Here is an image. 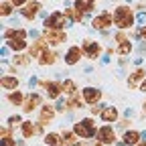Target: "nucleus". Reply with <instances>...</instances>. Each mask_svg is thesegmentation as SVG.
<instances>
[{"mask_svg": "<svg viewBox=\"0 0 146 146\" xmlns=\"http://www.w3.org/2000/svg\"><path fill=\"white\" fill-rule=\"evenodd\" d=\"M114 21H116V27L118 29H130L134 25V12H132V8L118 6L114 10Z\"/></svg>", "mask_w": 146, "mask_h": 146, "instance_id": "nucleus-1", "label": "nucleus"}, {"mask_svg": "<svg viewBox=\"0 0 146 146\" xmlns=\"http://www.w3.org/2000/svg\"><path fill=\"white\" fill-rule=\"evenodd\" d=\"M73 132H75L79 138H94L98 128H96V122L91 118H85V120H81V122H77L73 126Z\"/></svg>", "mask_w": 146, "mask_h": 146, "instance_id": "nucleus-2", "label": "nucleus"}, {"mask_svg": "<svg viewBox=\"0 0 146 146\" xmlns=\"http://www.w3.org/2000/svg\"><path fill=\"white\" fill-rule=\"evenodd\" d=\"M67 25V14L63 12H51L45 18V29H63Z\"/></svg>", "mask_w": 146, "mask_h": 146, "instance_id": "nucleus-3", "label": "nucleus"}, {"mask_svg": "<svg viewBox=\"0 0 146 146\" xmlns=\"http://www.w3.org/2000/svg\"><path fill=\"white\" fill-rule=\"evenodd\" d=\"M116 21H114V14L112 12H102V14H98L96 18H94V29H100V31H104V29H108V27H112Z\"/></svg>", "mask_w": 146, "mask_h": 146, "instance_id": "nucleus-4", "label": "nucleus"}, {"mask_svg": "<svg viewBox=\"0 0 146 146\" xmlns=\"http://www.w3.org/2000/svg\"><path fill=\"white\" fill-rule=\"evenodd\" d=\"M98 138H100L102 144H114V140H116V130H114L110 124H106V126H102L100 130H98Z\"/></svg>", "mask_w": 146, "mask_h": 146, "instance_id": "nucleus-5", "label": "nucleus"}, {"mask_svg": "<svg viewBox=\"0 0 146 146\" xmlns=\"http://www.w3.org/2000/svg\"><path fill=\"white\" fill-rule=\"evenodd\" d=\"M81 49H83V55L85 57H89V59H98L100 57V53H102V47H100V43H96V41H85L83 45H81Z\"/></svg>", "mask_w": 146, "mask_h": 146, "instance_id": "nucleus-6", "label": "nucleus"}, {"mask_svg": "<svg viewBox=\"0 0 146 146\" xmlns=\"http://www.w3.org/2000/svg\"><path fill=\"white\" fill-rule=\"evenodd\" d=\"M45 39H47V43H51V45H61L63 41H67V35H65L61 29H47Z\"/></svg>", "mask_w": 146, "mask_h": 146, "instance_id": "nucleus-7", "label": "nucleus"}, {"mask_svg": "<svg viewBox=\"0 0 146 146\" xmlns=\"http://www.w3.org/2000/svg\"><path fill=\"white\" fill-rule=\"evenodd\" d=\"M39 10H41V4L36 2V0H33V2H27L25 4V8H21V14L25 18H29V21H33V18L39 14Z\"/></svg>", "mask_w": 146, "mask_h": 146, "instance_id": "nucleus-8", "label": "nucleus"}, {"mask_svg": "<svg viewBox=\"0 0 146 146\" xmlns=\"http://www.w3.org/2000/svg\"><path fill=\"white\" fill-rule=\"evenodd\" d=\"M39 106H41V96L39 94H31V96H27V100L23 104V110L25 112H33V110H36Z\"/></svg>", "mask_w": 146, "mask_h": 146, "instance_id": "nucleus-9", "label": "nucleus"}, {"mask_svg": "<svg viewBox=\"0 0 146 146\" xmlns=\"http://www.w3.org/2000/svg\"><path fill=\"white\" fill-rule=\"evenodd\" d=\"M83 100H85L87 104H98V102L102 100V91L96 89V87H85V89H83Z\"/></svg>", "mask_w": 146, "mask_h": 146, "instance_id": "nucleus-10", "label": "nucleus"}, {"mask_svg": "<svg viewBox=\"0 0 146 146\" xmlns=\"http://www.w3.org/2000/svg\"><path fill=\"white\" fill-rule=\"evenodd\" d=\"M43 85H45V89H47L49 100H57V98L61 96V91H63L61 83H57V81H49V83H43Z\"/></svg>", "mask_w": 146, "mask_h": 146, "instance_id": "nucleus-11", "label": "nucleus"}, {"mask_svg": "<svg viewBox=\"0 0 146 146\" xmlns=\"http://www.w3.org/2000/svg\"><path fill=\"white\" fill-rule=\"evenodd\" d=\"M81 53H83L81 47H71V49L67 51V55H65V63H67V65H75V63L81 59Z\"/></svg>", "mask_w": 146, "mask_h": 146, "instance_id": "nucleus-12", "label": "nucleus"}, {"mask_svg": "<svg viewBox=\"0 0 146 146\" xmlns=\"http://www.w3.org/2000/svg\"><path fill=\"white\" fill-rule=\"evenodd\" d=\"M47 49H49V47H47V39H39V41H36V43L29 49V55H31V57H41Z\"/></svg>", "mask_w": 146, "mask_h": 146, "instance_id": "nucleus-13", "label": "nucleus"}, {"mask_svg": "<svg viewBox=\"0 0 146 146\" xmlns=\"http://www.w3.org/2000/svg\"><path fill=\"white\" fill-rule=\"evenodd\" d=\"M116 120H118V110H116L114 106H108V108L102 110V122L112 124V122H116Z\"/></svg>", "mask_w": 146, "mask_h": 146, "instance_id": "nucleus-14", "label": "nucleus"}, {"mask_svg": "<svg viewBox=\"0 0 146 146\" xmlns=\"http://www.w3.org/2000/svg\"><path fill=\"white\" fill-rule=\"evenodd\" d=\"M53 118H55V110H53V106H43V110H41V118H39L41 126L49 124Z\"/></svg>", "mask_w": 146, "mask_h": 146, "instance_id": "nucleus-15", "label": "nucleus"}, {"mask_svg": "<svg viewBox=\"0 0 146 146\" xmlns=\"http://www.w3.org/2000/svg\"><path fill=\"white\" fill-rule=\"evenodd\" d=\"M140 142V132H136V130H128V132H124V144H128V146H136Z\"/></svg>", "mask_w": 146, "mask_h": 146, "instance_id": "nucleus-16", "label": "nucleus"}, {"mask_svg": "<svg viewBox=\"0 0 146 146\" xmlns=\"http://www.w3.org/2000/svg\"><path fill=\"white\" fill-rule=\"evenodd\" d=\"M45 142H47L49 146H63V144H65L63 136H59V134H55V132H49V134L45 136Z\"/></svg>", "mask_w": 146, "mask_h": 146, "instance_id": "nucleus-17", "label": "nucleus"}, {"mask_svg": "<svg viewBox=\"0 0 146 146\" xmlns=\"http://www.w3.org/2000/svg\"><path fill=\"white\" fill-rule=\"evenodd\" d=\"M55 61H57V53H53V51H49V49L39 57V63H41V65H53Z\"/></svg>", "mask_w": 146, "mask_h": 146, "instance_id": "nucleus-18", "label": "nucleus"}, {"mask_svg": "<svg viewBox=\"0 0 146 146\" xmlns=\"http://www.w3.org/2000/svg\"><path fill=\"white\" fill-rule=\"evenodd\" d=\"M0 85H2V89H16L18 87V79L16 77H8V75H4L2 79H0Z\"/></svg>", "mask_w": 146, "mask_h": 146, "instance_id": "nucleus-19", "label": "nucleus"}, {"mask_svg": "<svg viewBox=\"0 0 146 146\" xmlns=\"http://www.w3.org/2000/svg\"><path fill=\"white\" fill-rule=\"evenodd\" d=\"M83 98L79 96V94H73V96H69V102H67V106H69V110H77V108H83Z\"/></svg>", "mask_w": 146, "mask_h": 146, "instance_id": "nucleus-20", "label": "nucleus"}, {"mask_svg": "<svg viewBox=\"0 0 146 146\" xmlns=\"http://www.w3.org/2000/svg\"><path fill=\"white\" fill-rule=\"evenodd\" d=\"M4 36H6V39H25L27 31H23V29H8L4 33Z\"/></svg>", "mask_w": 146, "mask_h": 146, "instance_id": "nucleus-21", "label": "nucleus"}, {"mask_svg": "<svg viewBox=\"0 0 146 146\" xmlns=\"http://www.w3.org/2000/svg\"><path fill=\"white\" fill-rule=\"evenodd\" d=\"M94 4H96V0H75V8L81 10V12L91 10V8H94Z\"/></svg>", "mask_w": 146, "mask_h": 146, "instance_id": "nucleus-22", "label": "nucleus"}, {"mask_svg": "<svg viewBox=\"0 0 146 146\" xmlns=\"http://www.w3.org/2000/svg\"><path fill=\"white\" fill-rule=\"evenodd\" d=\"M36 132V128H35V124L33 122H29V120H25L23 122V136L25 138H33V134Z\"/></svg>", "mask_w": 146, "mask_h": 146, "instance_id": "nucleus-23", "label": "nucleus"}, {"mask_svg": "<svg viewBox=\"0 0 146 146\" xmlns=\"http://www.w3.org/2000/svg\"><path fill=\"white\" fill-rule=\"evenodd\" d=\"M61 87H63V94H67V96H73V94H77V85L73 83L71 79H65V81L61 83Z\"/></svg>", "mask_w": 146, "mask_h": 146, "instance_id": "nucleus-24", "label": "nucleus"}, {"mask_svg": "<svg viewBox=\"0 0 146 146\" xmlns=\"http://www.w3.org/2000/svg\"><path fill=\"white\" fill-rule=\"evenodd\" d=\"M6 41H8V47L14 49V51H23V49L27 47L25 39H6Z\"/></svg>", "mask_w": 146, "mask_h": 146, "instance_id": "nucleus-25", "label": "nucleus"}, {"mask_svg": "<svg viewBox=\"0 0 146 146\" xmlns=\"http://www.w3.org/2000/svg\"><path fill=\"white\" fill-rule=\"evenodd\" d=\"M65 14H67L69 18H73L75 23H79L81 18H83V12H81V10H77V8H75V10H73V8H65Z\"/></svg>", "mask_w": 146, "mask_h": 146, "instance_id": "nucleus-26", "label": "nucleus"}, {"mask_svg": "<svg viewBox=\"0 0 146 146\" xmlns=\"http://www.w3.org/2000/svg\"><path fill=\"white\" fill-rule=\"evenodd\" d=\"M144 75H146V71H144V69H138V71L134 73V75H132L130 79H128V85H130V87H134V85H136V83H138V81H140Z\"/></svg>", "mask_w": 146, "mask_h": 146, "instance_id": "nucleus-27", "label": "nucleus"}, {"mask_svg": "<svg viewBox=\"0 0 146 146\" xmlns=\"http://www.w3.org/2000/svg\"><path fill=\"white\" fill-rule=\"evenodd\" d=\"M23 100H25V98H23L21 91H12V94L8 96V102H10V104H14V106H21V104H23Z\"/></svg>", "mask_w": 146, "mask_h": 146, "instance_id": "nucleus-28", "label": "nucleus"}, {"mask_svg": "<svg viewBox=\"0 0 146 146\" xmlns=\"http://www.w3.org/2000/svg\"><path fill=\"white\" fill-rule=\"evenodd\" d=\"M61 136H63V140H65V144H69V146H73V144H75V140L79 138V136H77L75 132H63Z\"/></svg>", "mask_w": 146, "mask_h": 146, "instance_id": "nucleus-29", "label": "nucleus"}, {"mask_svg": "<svg viewBox=\"0 0 146 146\" xmlns=\"http://www.w3.org/2000/svg\"><path fill=\"white\" fill-rule=\"evenodd\" d=\"M12 2H10V0H6V2H2V4H0V14H2V16H8L10 12H12Z\"/></svg>", "mask_w": 146, "mask_h": 146, "instance_id": "nucleus-30", "label": "nucleus"}, {"mask_svg": "<svg viewBox=\"0 0 146 146\" xmlns=\"http://www.w3.org/2000/svg\"><path fill=\"white\" fill-rule=\"evenodd\" d=\"M130 51H132L130 41H124V43H120V47H118V55H128Z\"/></svg>", "mask_w": 146, "mask_h": 146, "instance_id": "nucleus-31", "label": "nucleus"}, {"mask_svg": "<svg viewBox=\"0 0 146 146\" xmlns=\"http://www.w3.org/2000/svg\"><path fill=\"white\" fill-rule=\"evenodd\" d=\"M12 63L14 65H29V57H25V55H14Z\"/></svg>", "mask_w": 146, "mask_h": 146, "instance_id": "nucleus-32", "label": "nucleus"}, {"mask_svg": "<svg viewBox=\"0 0 146 146\" xmlns=\"http://www.w3.org/2000/svg\"><path fill=\"white\" fill-rule=\"evenodd\" d=\"M0 146H16V142H14L10 136H4V138H2V144H0Z\"/></svg>", "mask_w": 146, "mask_h": 146, "instance_id": "nucleus-33", "label": "nucleus"}, {"mask_svg": "<svg viewBox=\"0 0 146 146\" xmlns=\"http://www.w3.org/2000/svg\"><path fill=\"white\" fill-rule=\"evenodd\" d=\"M8 122H10V126H16L18 122H23V120H21V118H18V116H12V118H10Z\"/></svg>", "mask_w": 146, "mask_h": 146, "instance_id": "nucleus-34", "label": "nucleus"}, {"mask_svg": "<svg viewBox=\"0 0 146 146\" xmlns=\"http://www.w3.org/2000/svg\"><path fill=\"white\" fill-rule=\"evenodd\" d=\"M10 2H12L14 6H21V4H27L29 0H10Z\"/></svg>", "mask_w": 146, "mask_h": 146, "instance_id": "nucleus-35", "label": "nucleus"}, {"mask_svg": "<svg viewBox=\"0 0 146 146\" xmlns=\"http://www.w3.org/2000/svg\"><path fill=\"white\" fill-rule=\"evenodd\" d=\"M116 39H118L120 43H124V41H128V39H126V35H124V33H118V36H116Z\"/></svg>", "mask_w": 146, "mask_h": 146, "instance_id": "nucleus-36", "label": "nucleus"}, {"mask_svg": "<svg viewBox=\"0 0 146 146\" xmlns=\"http://www.w3.org/2000/svg\"><path fill=\"white\" fill-rule=\"evenodd\" d=\"M140 36H142V39L146 41V27H142V29H140Z\"/></svg>", "mask_w": 146, "mask_h": 146, "instance_id": "nucleus-37", "label": "nucleus"}, {"mask_svg": "<svg viewBox=\"0 0 146 146\" xmlns=\"http://www.w3.org/2000/svg\"><path fill=\"white\" fill-rule=\"evenodd\" d=\"M140 89H142V91H146V81H144V83L140 85Z\"/></svg>", "mask_w": 146, "mask_h": 146, "instance_id": "nucleus-38", "label": "nucleus"}, {"mask_svg": "<svg viewBox=\"0 0 146 146\" xmlns=\"http://www.w3.org/2000/svg\"><path fill=\"white\" fill-rule=\"evenodd\" d=\"M136 146H146V142H138V144H136Z\"/></svg>", "mask_w": 146, "mask_h": 146, "instance_id": "nucleus-39", "label": "nucleus"}, {"mask_svg": "<svg viewBox=\"0 0 146 146\" xmlns=\"http://www.w3.org/2000/svg\"><path fill=\"white\" fill-rule=\"evenodd\" d=\"M73 146H85V144H73Z\"/></svg>", "mask_w": 146, "mask_h": 146, "instance_id": "nucleus-40", "label": "nucleus"}, {"mask_svg": "<svg viewBox=\"0 0 146 146\" xmlns=\"http://www.w3.org/2000/svg\"><path fill=\"white\" fill-rule=\"evenodd\" d=\"M144 112H146V104H144Z\"/></svg>", "mask_w": 146, "mask_h": 146, "instance_id": "nucleus-41", "label": "nucleus"}]
</instances>
